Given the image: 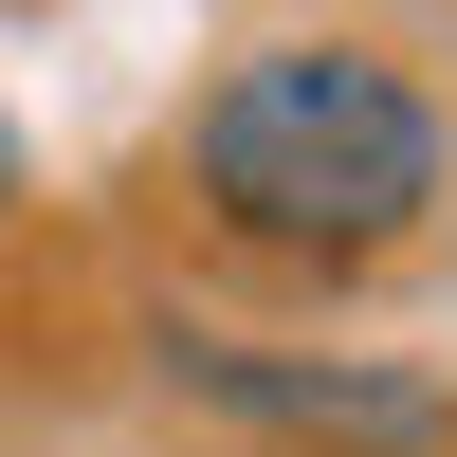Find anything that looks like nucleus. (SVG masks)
Wrapping results in <instances>:
<instances>
[{"instance_id":"f257e3e1","label":"nucleus","mask_w":457,"mask_h":457,"mask_svg":"<svg viewBox=\"0 0 457 457\" xmlns=\"http://www.w3.org/2000/svg\"><path fill=\"white\" fill-rule=\"evenodd\" d=\"M183 183H202L220 238L348 275V256H403V238L439 220L457 129H439L421 73L366 55V37H256V55L183 110Z\"/></svg>"},{"instance_id":"f03ea898","label":"nucleus","mask_w":457,"mask_h":457,"mask_svg":"<svg viewBox=\"0 0 457 457\" xmlns=\"http://www.w3.org/2000/svg\"><path fill=\"white\" fill-rule=\"evenodd\" d=\"M146 348H165V385L183 403H220V421H256V439H329V457H439L457 439V403L421 385V366H348V348H238V329H146Z\"/></svg>"},{"instance_id":"7ed1b4c3","label":"nucleus","mask_w":457,"mask_h":457,"mask_svg":"<svg viewBox=\"0 0 457 457\" xmlns=\"http://www.w3.org/2000/svg\"><path fill=\"white\" fill-rule=\"evenodd\" d=\"M37 202V146H19V110H0V220H19Z\"/></svg>"}]
</instances>
